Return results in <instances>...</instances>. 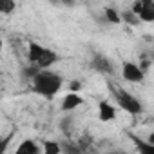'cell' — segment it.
<instances>
[{
	"label": "cell",
	"mask_w": 154,
	"mask_h": 154,
	"mask_svg": "<svg viewBox=\"0 0 154 154\" xmlns=\"http://www.w3.org/2000/svg\"><path fill=\"white\" fill-rule=\"evenodd\" d=\"M33 82V91L45 96V98H53L60 89H62V76L53 72V71H47V69H40L38 74L31 80Z\"/></svg>",
	"instance_id": "obj_1"
},
{
	"label": "cell",
	"mask_w": 154,
	"mask_h": 154,
	"mask_svg": "<svg viewBox=\"0 0 154 154\" xmlns=\"http://www.w3.org/2000/svg\"><path fill=\"white\" fill-rule=\"evenodd\" d=\"M116 100H118V105L123 109V111H127V112H131V114H140L141 112V103L131 94V93H127V91H116Z\"/></svg>",
	"instance_id": "obj_2"
},
{
	"label": "cell",
	"mask_w": 154,
	"mask_h": 154,
	"mask_svg": "<svg viewBox=\"0 0 154 154\" xmlns=\"http://www.w3.org/2000/svg\"><path fill=\"white\" fill-rule=\"evenodd\" d=\"M141 22H154V0H136L131 8Z\"/></svg>",
	"instance_id": "obj_3"
},
{
	"label": "cell",
	"mask_w": 154,
	"mask_h": 154,
	"mask_svg": "<svg viewBox=\"0 0 154 154\" xmlns=\"http://www.w3.org/2000/svg\"><path fill=\"white\" fill-rule=\"evenodd\" d=\"M122 76L131 82V84H140L145 76V71L140 67V63H132V62H123L122 65Z\"/></svg>",
	"instance_id": "obj_4"
},
{
	"label": "cell",
	"mask_w": 154,
	"mask_h": 154,
	"mask_svg": "<svg viewBox=\"0 0 154 154\" xmlns=\"http://www.w3.org/2000/svg\"><path fill=\"white\" fill-rule=\"evenodd\" d=\"M82 103H84V98H82L78 93L71 91V93H67V94L63 96V100H62V109L67 111V112H71V111H74L76 107H80Z\"/></svg>",
	"instance_id": "obj_5"
},
{
	"label": "cell",
	"mask_w": 154,
	"mask_h": 154,
	"mask_svg": "<svg viewBox=\"0 0 154 154\" xmlns=\"http://www.w3.org/2000/svg\"><path fill=\"white\" fill-rule=\"evenodd\" d=\"M58 62V54L53 51V49H49V47H45L44 49V53H42V56L38 58V62L35 63V65H38L40 69H47V67H51L53 63H56Z\"/></svg>",
	"instance_id": "obj_6"
},
{
	"label": "cell",
	"mask_w": 154,
	"mask_h": 154,
	"mask_svg": "<svg viewBox=\"0 0 154 154\" xmlns=\"http://www.w3.org/2000/svg\"><path fill=\"white\" fill-rule=\"evenodd\" d=\"M98 118L102 122H112L116 118V107L111 105L109 102H100V105H98Z\"/></svg>",
	"instance_id": "obj_7"
},
{
	"label": "cell",
	"mask_w": 154,
	"mask_h": 154,
	"mask_svg": "<svg viewBox=\"0 0 154 154\" xmlns=\"http://www.w3.org/2000/svg\"><path fill=\"white\" fill-rule=\"evenodd\" d=\"M15 152H17V154H40V147H38L33 140H24V141L17 147Z\"/></svg>",
	"instance_id": "obj_8"
},
{
	"label": "cell",
	"mask_w": 154,
	"mask_h": 154,
	"mask_svg": "<svg viewBox=\"0 0 154 154\" xmlns=\"http://www.w3.org/2000/svg\"><path fill=\"white\" fill-rule=\"evenodd\" d=\"M44 45H40V44H36V42H29V49H27V58H29V62L35 65L36 62H38V58L42 56V53H44Z\"/></svg>",
	"instance_id": "obj_9"
},
{
	"label": "cell",
	"mask_w": 154,
	"mask_h": 154,
	"mask_svg": "<svg viewBox=\"0 0 154 154\" xmlns=\"http://www.w3.org/2000/svg\"><path fill=\"white\" fill-rule=\"evenodd\" d=\"M93 67L96 71H102V72H112V67H111L109 60L105 56H102V54H96L93 58Z\"/></svg>",
	"instance_id": "obj_10"
},
{
	"label": "cell",
	"mask_w": 154,
	"mask_h": 154,
	"mask_svg": "<svg viewBox=\"0 0 154 154\" xmlns=\"http://www.w3.org/2000/svg\"><path fill=\"white\" fill-rule=\"evenodd\" d=\"M103 15H105V20L109 24H122V15L114 8H105L103 9Z\"/></svg>",
	"instance_id": "obj_11"
},
{
	"label": "cell",
	"mask_w": 154,
	"mask_h": 154,
	"mask_svg": "<svg viewBox=\"0 0 154 154\" xmlns=\"http://www.w3.org/2000/svg\"><path fill=\"white\" fill-rule=\"evenodd\" d=\"M122 22L131 24V26H138L141 20H140V17H138L136 13H132V11H123V13H122Z\"/></svg>",
	"instance_id": "obj_12"
},
{
	"label": "cell",
	"mask_w": 154,
	"mask_h": 154,
	"mask_svg": "<svg viewBox=\"0 0 154 154\" xmlns=\"http://www.w3.org/2000/svg\"><path fill=\"white\" fill-rule=\"evenodd\" d=\"M44 152H45V154H60V152H62V147H60L56 141L47 140V141H44Z\"/></svg>",
	"instance_id": "obj_13"
},
{
	"label": "cell",
	"mask_w": 154,
	"mask_h": 154,
	"mask_svg": "<svg viewBox=\"0 0 154 154\" xmlns=\"http://www.w3.org/2000/svg\"><path fill=\"white\" fill-rule=\"evenodd\" d=\"M0 11L4 15H9L15 11V0H0Z\"/></svg>",
	"instance_id": "obj_14"
},
{
	"label": "cell",
	"mask_w": 154,
	"mask_h": 154,
	"mask_svg": "<svg viewBox=\"0 0 154 154\" xmlns=\"http://www.w3.org/2000/svg\"><path fill=\"white\" fill-rule=\"evenodd\" d=\"M136 145H138V149L141 150V152H154V143H150V141H140V140H136Z\"/></svg>",
	"instance_id": "obj_15"
},
{
	"label": "cell",
	"mask_w": 154,
	"mask_h": 154,
	"mask_svg": "<svg viewBox=\"0 0 154 154\" xmlns=\"http://www.w3.org/2000/svg\"><path fill=\"white\" fill-rule=\"evenodd\" d=\"M80 87H82V84H80V82H76V80H74V82H71V85H69V89H71V91H74V93H78V91H80Z\"/></svg>",
	"instance_id": "obj_16"
},
{
	"label": "cell",
	"mask_w": 154,
	"mask_h": 154,
	"mask_svg": "<svg viewBox=\"0 0 154 154\" xmlns=\"http://www.w3.org/2000/svg\"><path fill=\"white\" fill-rule=\"evenodd\" d=\"M149 65H150V60H145V58H143V60L140 62V67H141L143 71H147V69H149Z\"/></svg>",
	"instance_id": "obj_17"
},
{
	"label": "cell",
	"mask_w": 154,
	"mask_h": 154,
	"mask_svg": "<svg viewBox=\"0 0 154 154\" xmlns=\"http://www.w3.org/2000/svg\"><path fill=\"white\" fill-rule=\"evenodd\" d=\"M147 141H150V143H154V132H150V134H149V138H147Z\"/></svg>",
	"instance_id": "obj_18"
}]
</instances>
